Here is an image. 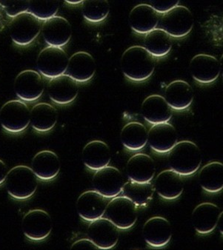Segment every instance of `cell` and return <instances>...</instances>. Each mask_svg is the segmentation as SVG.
I'll return each mask as SVG.
<instances>
[{
    "instance_id": "1",
    "label": "cell",
    "mask_w": 223,
    "mask_h": 250,
    "mask_svg": "<svg viewBox=\"0 0 223 250\" xmlns=\"http://www.w3.org/2000/svg\"><path fill=\"white\" fill-rule=\"evenodd\" d=\"M120 64L124 75L136 82L146 80L153 74L155 69L153 56L145 47L139 45L132 46L123 53Z\"/></svg>"
},
{
    "instance_id": "2",
    "label": "cell",
    "mask_w": 223,
    "mask_h": 250,
    "mask_svg": "<svg viewBox=\"0 0 223 250\" xmlns=\"http://www.w3.org/2000/svg\"><path fill=\"white\" fill-rule=\"evenodd\" d=\"M201 149L194 142H178L169 151L168 162L171 169L180 176H190L197 172L202 163Z\"/></svg>"
},
{
    "instance_id": "3",
    "label": "cell",
    "mask_w": 223,
    "mask_h": 250,
    "mask_svg": "<svg viewBox=\"0 0 223 250\" xmlns=\"http://www.w3.org/2000/svg\"><path fill=\"white\" fill-rule=\"evenodd\" d=\"M5 188L12 198L18 200L31 198L37 189V177L31 167L16 166L8 171Z\"/></svg>"
},
{
    "instance_id": "4",
    "label": "cell",
    "mask_w": 223,
    "mask_h": 250,
    "mask_svg": "<svg viewBox=\"0 0 223 250\" xmlns=\"http://www.w3.org/2000/svg\"><path fill=\"white\" fill-rule=\"evenodd\" d=\"M194 20L192 13L186 7L178 5L161 17V29L170 37L180 38L188 35L193 27Z\"/></svg>"
},
{
    "instance_id": "5",
    "label": "cell",
    "mask_w": 223,
    "mask_h": 250,
    "mask_svg": "<svg viewBox=\"0 0 223 250\" xmlns=\"http://www.w3.org/2000/svg\"><path fill=\"white\" fill-rule=\"evenodd\" d=\"M106 218L110 220L118 229L132 228L137 219L136 206L126 196H116L107 204Z\"/></svg>"
},
{
    "instance_id": "6",
    "label": "cell",
    "mask_w": 223,
    "mask_h": 250,
    "mask_svg": "<svg viewBox=\"0 0 223 250\" xmlns=\"http://www.w3.org/2000/svg\"><path fill=\"white\" fill-rule=\"evenodd\" d=\"M30 117L29 108L20 100L8 102L0 110V123L5 130L11 133H20L26 129Z\"/></svg>"
},
{
    "instance_id": "7",
    "label": "cell",
    "mask_w": 223,
    "mask_h": 250,
    "mask_svg": "<svg viewBox=\"0 0 223 250\" xmlns=\"http://www.w3.org/2000/svg\"><path fill=\"white\" fill-rule=\"evenodd\" d=\"M68 60L67 54L61 47L49 46L39 54L37 67L47 78H55L64 74Z\"/></svg>"
},
{
    "instance_id": "8",
    "label": "cell",
    "mask_w": 223,
    "mask_h": 250,
    "mask_svg": "<svg viewBox=\"0 0 223 250\" xmlns=\"http://www.w3.org/2000/svg\"><path fill=\"white\" fill-rule=\"evenodd\" d=\"M41 29L40 20L28 12L13 18L9 25L11 39L20 45H26L32 42L38 37Z\"/></svg>"
},
{
    "instance_id": "9",
    "label": "cell",
    "mask_w": 223,
    "mask_h": 250,
    "mask_svg": "<svg viewBox=\"0 0 223 250\" xmlns=\"http://www.w3.org/2000/svg\"><path fill=\"white\" fill-rule=\"evenodd\" d=\"M23 233L33 241L47 238L53 228L52 220L46 211L36 209L28 211L22 221Z\"/></svg>"
},
{
    "instance_id": "10",
    "label": "cell",
    "mask_w": 223,
    "mask_h": 250,
    "mask_svg": "<svg viewBox=\"0 0 223 250\" xmlns=\"http://www.w3.org/2000/svg\"><path fill=\"white\" fill-rule=\"evenodd\" d=\"M92 184L96 192L109 198H114L122 192L125 182L117 168L107 166L96 171Z\"/></svg>"
},
{
    "instance_id": "11",
    "label": "cell",
    "mask_w": 223,
    "mask_h": 250,
    "mask_svg": "<svg viewBox=\"0 0 223 250\" xmlns=\"http://www.w3.org/2000/svg\"><path fill=\"white\" fill-rule=\"evenodd\" d=\"M88 228L89 239L101 250H109L119 241V230L107 218H100L90 221Z\"/></svg>"
},
{
    "instance_id": "12",
    "label": "cell",
    "mask_w": 223,
    "mask_h": 250,
    "mask_svg": "<svg viewBox=\"0 0 223 250\" xmlns=\"http://www.w3.org/2000/svg\"><path fill=\"white\" fill-rule=\"evenodd\" d=\"M14 90L17 96L23 101H35L44 91V83L38 72L23 70L16 77Z\"/></svg>"
},
{
    "instance_id": "13",
    "label": "cell",
    "mask_w": 223,
    "mask_h": 250,
    "mask_svg": "<svg viewBox=\"0 0 223 250\" xmlns=\"http://www.w3.org/2000/svg\"><path fill=\"white\" fill-rule=\"evenodd\" d=\"M190 73L196 81L209 84L220 76V62L216 57L208 54H198L193 57L189 65Z\"/></svg>"
},
{
    "instance_id": "14",
    "label": "cell",
    "mask_w": 223,
    "mask_h": 250,
    "mask_svg": "<svg viewBox=\"0 0 223 250\" xmlns=\"http://www.w3.org/2000/svg\"><path fill=\"white\" fill-rule=\"evenodd\" d=\"M44 40L52 47L66 45L71 38L72 28L69 21L62 17H54L45 21L42 27Z\"/></svg>"
},
{
    "instance_id": "15",
    "label": "cell",
    "mask_w": 223,
    "mask_h": 250,
    "mask_svg": "<svg viewBox=\"0 0 223 250\" xmlns=\"http://www.w3.org/2000/svg\"><path fill=\"white\" fill-rule=\"evenodd\" d=\"M142 235L148 245L153 247H163L171 241L172 228L166 218L153 217L144 224Z\"/></svg>"
},
{
    "instance_id": "16",
    "label": "cell",
    "mask_w": 223,
    "mask_h": 250,
    "mask_svg": "<svg viewBox=\"0 0 223 250\" xmlns=\"http://www.w3.org/2000/svg\"><path fill=\"white\" fill-rule=\"evenodd\" d=\"M106 206L107 200L106 197L96 190H89L79 196L77 210L83 219L93 221L104 215Z\"/></svg>"
},
{
    "instance_id": "17",
    "label": "cell",
    "mask_w": 223,
    "mask_h": 250,
    "mask_svg": "<svg viewBox=\"0 0 223 250\" xmlns=\"http://www.w3.org/2000/svg\"><path fill=\"white\" fill-rule=\"evenodd\" d=\"M178 135L175 127L168 122L152 126L148 133V144L157 153H168L178 143Z\"/></svg>"
},
{
    "instance_id": "18",
    "label": "cell",
    "mask_w": 223,
    "mask_h": 250,
    "mask_svg": "<svg viewBox=\"0 0 223 250\" xmlns=\"http://www.w3.org/2000/svg\"><path fill=\"white\" fill-rule=\"evenodd\" d=\"M47 93L54 103L66 104L72 103L78 94V86L68 75L51 79L47 85Z\"/></svg>"
},
{
    "instance_id": "19",
    "label": "cell",
    "mask_w": 223,
    "mask_h": 250,
    "mask_svg": "<svg viewBox=\"0 0 223 250\" xmlns=\"http://www.w3.org/2000/svg\"><path fill=\"white\" fill-rule=\"evenodd\" d=\"M220 214L219 207L210 202H204L196 207L191 216L194 229L200 234L212 232L217 226Z\"/></svg>"
},
{
    "instance_id": "20",
    "label": "cell",
    "mask_w": 223,
    "mask_h": 250,
    "mask_svg": "<svg viewBox=\"0 0 223 250\" xmlns=\"http://www.w3.org/2000/svg\"><path fill=\"white\" fill-rule=\"evenodd\" d=\"M66 72L74 81L85 83L93 78L96 72L94 59L87 52L75 53L70 57Z\"/></svg>"
},
{
    "instance_id": "21",
    "label": "cell",
    "mask_w": 223,
    "mask_h": 250,
    "mask_svg": "<svg viewBox=\"0 0 223 250\" xmlns=\"http://www.w3.org/2000/svg\"><path fill=\"white\" fill-rule=\"evenodd\" d=\"M159 14L148 4H139L129 14V22L135 32L147 34L153 31L159 23Z\"/></svg>"
},
{
    "instance_id": "22",
    "label": "cell",
    "mask_w": 223,
    "mask_h": 250,
    "mask_svg": "<svg viewBox=\"0 0 223 250\" xmlns=\"http://www.w3.org/2000/svg\"><path fill=\"white\" fill-rule=\"evenodd\" d=\"M142 115L147 122L156 125L168 122L172 117V111L163 96L152 95L142 103Z\"/></svg>"
},
{
    "instance_id": "23",
    "label": "cell",
    "mask_w": 223,
    "mask_h": 250,
    "mask_svg": "<svg viewBox=\"0 0 223 250\" xmlns=\"http://www.w3.org/2000/svg\"><path fill=\"white\" fill-rule=\"evenodd\" d=\"M155 190L165 199L179 198L184 190V182L180 175L173 169L162 171L156 176L155 182Z\"/></svg>"
},
{
    "instance_id": "24",
    "label": "cell",
    "mask_w": 223,
    "mask_h": 250,
    "mask_svg": "<svg viewBox=\"0 0 223 250\" xmlns=\"http://www.w3.org/2000/svg\"><path fill=\"white\" fill-rule=\"evenodd\" d=\"M155 161L144 153H137L132 156L126 165L128 176L134 182H150L155 176Z\"/></svg>"
},
{
    "instance_id": "25",
    "label": "cell",
    "mask_w": 223,
    "mask_h": 250,
    "mask_svg": "<svg viewBox=\"0 0 223 250\" xmlns=\"http://www.w3.org/2000/svg\"><path fill=\"white\" fill-rule=\"evenodd\" d=\"M164 98L171 108L185 110L194 100V90L186 82L176 80L167 86Z\"/></svg>"
},
{
    "instance_id": "26",
    "label": "cell",
    "mask_w": 223,
    "mask_h": 250,
    "mask_svg": "<svg viewBox=\"0 0 223 250\" xmlns=\"http://www.w3.org/2000/svg\"><path fill=\"white\" fill-rule=\"evenodd\" d=\"M31 168L38 179L51 180L60 172V159L54 152L43 150L33 158Z\"/></svg>"
},
{
    "instance_id": "27",
    "label": "cell",
    "mask_w": 223,
    "mask_h": 250,
    "mask_svg": "<svg viewBox=\"0 0 223 250\" xmlns=\"http://www.w3.org/2000/svg\"><path fill=\"white\" fill-rule=\"evenodd\" d=\"M112 159L107 144L100 140L92 141L83 148V160L89 169L98 170L107 167Z\"/></svg>"
},
{
    "instance_id": "28",
    "label": "cell",
    "mask_w": 223,
    "mask_h": 250,
    "mask_svg": "<svg viewBox=\"0 0 223 250\" xmlns=\"http://www.w3.org/2000/svg\"><path fill=\"white\" fill-rule=\"evenodd\" d=\"M57 110L47 103H39L31 110L30 122L34 130L47 132L54 128L57 122Z\"/></svg>"
},
{
    "instance_id": "29",
    "label": "cell",
    "mask_w": 223,
    "mask_h": 250,
    "mask_svg": "<svg viewBox=\"0 0 223 250\" xmlns=\"http://www.w3.org/2000/svg\"><path fill=\"white\" fill-rule=\"evenodd\" d=\"M120 139L125 147L130 150H139L148 142V131L142 124L130 122L122 129Z\"/></svg>"
},
{
    "instance_id": "30",
    "label": "cell",
    "mask_w": 223,
    "mask_h": 250,
    "mask_svg": "<svg viewBox=\"0 0 223 250\" xmlns=\"http://www.w3.org/2000/svg\"><path fill=\"white\" fill-rule=\"evenodd\" d=\"M198 179L202 189L207 192H220L223 188V164L213 162L205 165L201 169Z\"/></svg>"
},
{
    "instance_id": "31",
    "label": "cell",
    "mask_w": 223,
    "mask_h": 250,
    "mask_svg": "<svg viewBox=\"0 0 223 250\" xmlns=\"http://www.w3.org/2000/svg\"><path fill=\"white\" fill-rule=\"evenodd\" d=\"M145 50L153 57H164L172 47L171 37L160 28H155L148 33L144 40Z\"/></svg>"
},
{
    "instance_id": "32",
    "label": "cell",
    "mask_w": 223,
    "mask_h": 250,
    "mask_svg": "<svg viewBox=\"0 0 223 250\" xmlns=\"http://www.w3.org/2000/svg\"><path fill=\"white\" fill-rule=\"evenodd\" d=\"M154 191L155 189L151 182L141 183L131 180L124 184L122 192L124 196L129 198L136 206H142L150 202Z\"/></svg>"
},
{
    "instance_id": "33",
    "label": "cell",
    "mask_w": 223,
    "mask_h": 250,
    "mask_svg": "<svg viewBox=\"0 0 223 250\" xmlns=\"http://www.w3.org/2000/svg\"><path fill=\"white\" fill-rule=\"evenodd\" d=\"M110 5L106 0H86L83 2V14L88 21L100 22L109 16Z\"/></svg>"
},
{
    "instance_id": "34",
    "label": "cell",
    "mask_w": 223,
    "mask_h": 250,
    "mask_svg": "<svg viewBox=\"0 0 223 250\" xmlns=\"http://www.w3.org/2000/svg\"><path fill=\"white\" fill-rule=\"evenodd\" d=\"M60 5L59 1H29L28 12L40 21H46L55 17Z\"/></svg>"
},
{
    "instance_id": "35",
    "label": "cell",
    "mask_w": 223,
    "mask_h": 250,
    "mask_svg": "<svg viewBox=\"0 0 223 250\" xmlns=\"http://www.w3.org/2000/svg\"><path fill=\"white\" fill-rule=\"evenodd\" d=\"M0 5L4 8L7 15L14 18L28 12L29 1H0Z\"/></svg>"
},
{
    "instance_id": "36",
    "label": "cell",
    "mask_w": 223,
    "mask_h": 250,
    "mask_svg": "<svg viewBox=\"0 0 223 250\" xmlns=\"http://www.w3.org/2000/svg\"><path fill=\"white\" fill-rule=\"evenodd\" d=\"M150 5L158 14H164L179 5V1H151Z\"/></svg>"
},
{
    "instance_id": "37",
    "label": "cell",
    "mask_w": 223,
    "mask_h": 250,
    "mask_svg": "<svg viewBox=\"0 0 223 250\" xmlns=\"http://www.w3.org/2000/svg\"><path fill=\"white\" fill-rule=\"evenodd\" d=\"M70 248L76 250H97L98 247L89 238H84L73 243Z\"/></svg>"
},
{
    "instance_id": "38",
    "label": "cell",
    "mask_w": 223,
    "mask_h": 250,
    "mask_svg": "<svg viewBox=\"0 0 223 250\" xmlns=\"http://www.w3.org/2000/svg\"><path fill=\"white\" fill-rule=\"evenodd\" d=\"M8 172V167H7L5 162L0 160V185H2L5 182Z\"/></svg>"
},
{
    "instance_id": "39",
    "label": "cell",
    "mask_w": 223,
    "mask_h": 250,
    "mask_svg": "<svg viewBox=\"0 0 223 250\" xmlns=\"http://www.w3.org/2000/svg\"><path fill=\"white\" fill-rule=\"evenodd\" d=\"M223 212H221V214H220V218H219L218 223L217 224H219V228H220V232L221 233H223Z\"/></svg>"
},
{
    "instance_id": "40",
    "label": "cell",
    "mask_w": 223,
    "mask_h": 250,
    "mask_svg": "<svg viewBox=\"0 0 223 250\" xmlns=\"http://www.w3.org/2000/svg\"><path fill=\"white\" fill-rule=\"evenodd\" d=\"M67 3L71 4V5H77V4L82 3L83 1L80 0V1H66Z\"/></svg>"
}]
</instances>
